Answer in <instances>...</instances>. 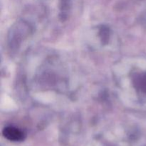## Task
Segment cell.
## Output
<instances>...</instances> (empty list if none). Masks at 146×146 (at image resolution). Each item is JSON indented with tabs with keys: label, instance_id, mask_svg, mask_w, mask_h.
I'll list each match as a JSON object with an SVG mask.
<instances>
[{
	"label": "cell",
	"instance_id": "2",
	"mask_svg": "<svg viewBox=\"0 0 146 146\" xmlns=\"http://www.w3.org/2000/svg\"><path fill=\"white\" fill-rule=\"evenodd\" d=\"M133 83L134 88L138 94L146 98V69L135 73L133 78Z\"/></svg>",
	"mask_w": 146,
	"mask_h": 146
},
{
	"label": "cell",
	"instance_id": "3",
	"mask_svg": "<svg viewBox=\"0 0 146 146\" xmlns=\"http://www.w3.org/2000/svg\"><path fill=\"white\" fill-rule=\"evenodd\" d=\"M2 134L7 140L19 142L24 140V133L22 131L14 126H7L3 129Z\"/></svg>",
	"mask_w": 146,
	"mask_h": 146
},
{
	"label": "cell",
	"instance_id": "1",
	"mask_svg": "<svg viewBox=\"0 0 146 146\" xmlns=\"http://www.w3.org/2000/svg\"><path fill=\"white\" fill-rule=\"evenodd\" d=\"M30 32V27L27 23H17L11 29L9 36V46L11 51H16L19 48L21 43L29 35Z\"/></svg>",
	"mask_w": 146,
	"mask_h": 146
}]
</instances>
